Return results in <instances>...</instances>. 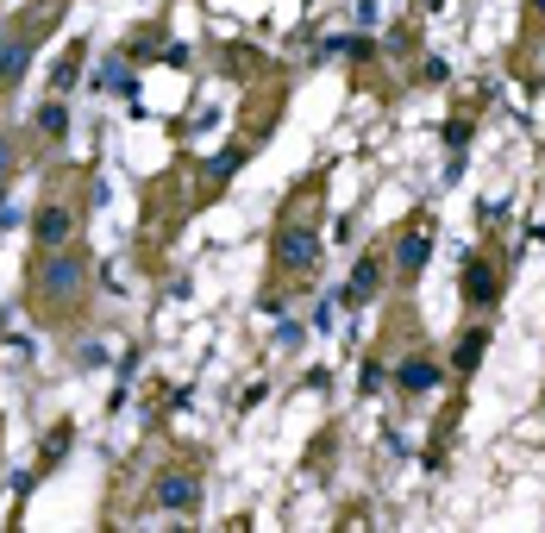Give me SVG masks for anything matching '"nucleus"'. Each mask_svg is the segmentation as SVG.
<instances>
[{"label": "nucleus", "mask_w": 545, "mask_h": 533, "mask_svg": "<svg viewBox=\"0 0 545 533\" xmlns=\"http://www.w3.org/2000/svg\"><path fill=\"white\" fill-rule=\"evenodd\" d=\"M88 301V258L76 245L63 251H32V270H26V308L38 320H51V327H63V320H76Z\"/></svg>", "instance_id": "nucleus-1"}, {"label": "nucleus", "mask_w": 545, "mask_h": 533, "mask_svg": "<svg viewBox=\"0 0 545 533\" xmlns=\"http://www.w3.org/2000/svg\"><path fill=\"white\" fill-rule=\"evenodd\" d=\"M270 258H276V270H282V276H314V264H320V233H314V220L289 207V214L276 220Z\"/></svg>", "instance_id": "nucleus-2"}, {"label": "nucleus", "mask_w": 545, "mask_h": 533, "mask_svg": "<svg viewBox=\"0 0 545 533\" xmlns=\"http://www.w3.org/2000/svg\"><path fill=\"white\" fill-rule=\"evenodd\" d=\"M76 226H82V201H76V195H44L38 214H32V251H63V245H76Z\"/></svg>", "instance_id": "nucleus-3"}, {"label": "nucleus", "mask_w": 545, "mask_h": 533, "mask_svg": "<svg viewBox=\"0 0 545 533\" xmlns=\"http://www.w3.org/2000/svg\"><path fill=\"white\" fill-rule=\"evenodd\" d=\"M38 19H26V26H13V32H0V101L19 88V76H26V63H32V44H38Z\"/></svg>", "instance_id": "nucleus-4"}, {"label": "nucleus", "mask_w": 545, "mask_h": 533, "mask_svg": "<svg viewBox=\"0 0 545 533\" xmlns=\"http://www.w3.org/2000/svg\"><path fill=\"white\" fill-rule=\"evenodd\" d=\"M151 496H157V508H170V515H195V508H201V483L188 471H163L151 483Z\"/></svg>", "instance_id": "nucleus-5"}, {"label": "nucleus", "mask_w": 545, "mask_h": 533, "mask_svg": "<svg viewBox=\"0 0 545 533\" xmlns=\"http://www.w3.org/2000/svg\"><path fill=\"white\" fill-rule=\"evenodd\" d=\"M426 258H433V233H426V220H414L408 233L395 239V276H401V283H414V276L426 270Z\"/></svg>", "instance_id": "nucleus-6"}, {"label": "nucleus", "mask_w": 545, "mask_h": 533, "mask_svg": "<svg viewBox=\"0 0 545 533\" xmlns=\"http://www.w3.org/2000/svg\"><path fill=\"white\" fill-rule=\"evenodd\" d=\"M495 295H502V270L477 251V258L464 264V301H470V308H495Z\"/></svg>", "instance_id": "nucleus-7"}, {"label": "nucleus", "mask_w": 545, "mask_h": 533, "mask_svg": "<svg viewBox=\"0 0 545 533\" xmlns=\"http://www.w3.org/2000/svg\"><path fill=\"white\" fill-rule=\"evenodd\" d=\"M383 251H364L358 270H351V283H345V308H364V301H376V289H383Z\"/></svg>", "instance_id": "nucleus-8"}, {"label": "nucleus", "mask_w": 545, "mask_h": 533, "mask_svg": "<svg viewBox=\"0 0 545 533\" xmlns=\"http://www.w3.org/2000/svg\"><path fill=\"white\" fill-rule=\"evenodd\" d=\"M395 383L408 389V396H426V389L439 383V364L426 358V352H414V358H401V370H395Z\"/></svg>", "instance_id": "nucleus-9"}, {"label": "nucleus", "mask_w": 545, "mask_h": 533, "mask_svg": "<svg viewBox=\"0 0 545 533\" xmlns=\"http://www.w3.org/2000/svg\"><path fill=\"white\" fill-rule=\"evenodd\" d=\"M483 352H489V327H464L458 352H452V370H458V377H470V370L483 364Z\"/></svg>", "instance_id": "nucleus-10"}, {"label": "nucleus", "mask_w": 545, "mask_h": 533, "mask_svg": "<svg viewBox=\"0 0 545 533\" xmlns=\"http://www.w3.org/2000/svg\"><path fill=\"white\" fill-rule=\"evenodd\" d=\"M32 126H38V138H51V145H57V138L69 132V107H63V95H51V101H44V107L32 113Z\"/></svg>", "instance_id": "nucleus-11"}, {"label": "nucleus", "mask_w": 545, "mask_h": 533, "mask_svg": "<svg viewBox=\"0 0 545 533\" xmlns=\"http://www.w3.org/2000/svg\"><path fill=\"white\" fill-rule=\"evenodd\" d=\"M82 44H69V51L57 57V69H51V95H69V88H76V76H82Z\"/></svg>", "instance_id": "nucleus-12"}, {"label": "nucleus", "mask_w": 545, "mask_h": 533, "mask_svg": "<svg viewBox=\"0 0 545 533\" xmlns=\"http://www.w3.org/2000/svg\"><path fill=\"white\" fill-rule=\"evenodd\" d=\"M63 452H69V427H57V433H51V446H44V452H38V471H51V465H57V458H63Z\"/></svg>", "instance_id": "nucleus-13"}, {"label": "nucleus", "mask_w": 545, "mask_h": 533, "mask_svg": "<svg viewBox=\"0 0 545 533\" xmlns=\"http://www.w3.org/2000/svg\"><path fill=\"white\" fill-rule=\"evenodd\" d=\"M13 164H19V151H13V138L0 132V189H7V182H13Z\"/></svg>", "instance_id": "nucleus-14"}, {"label": "nucleus", "mask_w": 545, "mask_h": 533, "mask_svg": "<svg viewBox=\"0 0 545 533\" xmlns=\"http://www.w3.org/2000/svg\"><path fill=\"white\" fill-rule=\"evenodd\" d=\"M445 145H452V157L470 145V120H452V126H445Z\"/></svg>", "instance_id": "nucleus-15"}, {"label": "nucleus", "mask_w": 545, "mask_h": 533, "mask_svg": "<svg viewBox=\"0 0 545 533\" xmlns=\"http://www.w3.org/2000/svg\"><path fill=\"white\" fill-rule=\"evenodd\" d=\"M433 7H445V0H420V13H433Z\"/></svg>", "instance_id": "nucleus-16"}, {"label": "nucleus", "mask_w": 545, "mask_h": 533, "mask_svg": "<svg viewBox=\"0 0 545 533\" xmlns=\"http://www.w3.org/2000/svg\"><path fill=\"white\" fill-rule=\"evenodd\" d=\"M527 7H533V13H545V0H527Z\"/></svg>", "instance_id": "nucleus-17"}, {"label": "nucleus", "mask_w": 545, "mask_h": 533, "mask_svg": "<svg viewBox=\"0 0 545 533\" xmlns=\"http://www.w3.org/2000/svg\"><path fill=\"white\" fill-rule=\"evenodd\" d=\"M0 452H7V446H0Z\"/></svg>", "instance_id": "nucleus-18"}]
</instances>
